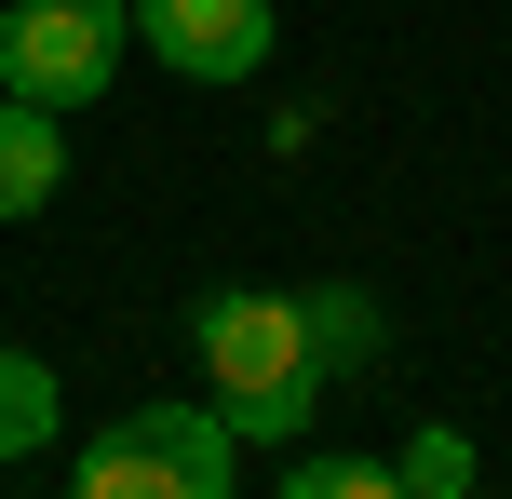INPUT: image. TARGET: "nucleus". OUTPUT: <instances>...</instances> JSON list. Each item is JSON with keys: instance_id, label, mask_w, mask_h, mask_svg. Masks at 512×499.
<instances>
[{"instance_id": "obj_3", "label": "nucleus", "mask_w": 512, "mask_h": 499, "mask_svg": "<svg viewBox=\"0 0 512 499\" xmlns=\"http://www.w3.org/2000/svg\"><path fill=\"white\" fill-rule=\"evenodd\" d=\"M230 446L243 432L216 405H135L95 459H81L68 499H230Z\"/></svg>"}, {"instance_id": "obj_7", "label": "nucleus", "mask_w": 512, "mask_h": 499, "mask_svg": "<svg viewBox=\"0 0 512 499\" xmlns=\"http://www.w3.org/2000/svg\"><path fill=\"white\" fill-rule=\"evenodd\" d=\"M391 473H405L418 499H472V432H459V419H418V432H405V459H391Z\"/></svg>"}, {"instance_id": "obj_1", "label": "nucleus", "mask_w": 512, "mask_h": 499, "mask_svg": "<svg viewBox=\"0 0 512 499\" xmlns=\"http://www.w3.org/2000/svg\"><path fill=\"white\" fill-rule=\"evenodd\" d=\"M189 351H203V405L243 432V446H297L310 405H324V351H310V297L270 284H216L189 311Z\"/></svg>"}, {"instance_id": "obj_5", "label": "nucleus", "mask_w": 512, "mask_h": 499, "mask_svg": "<svg viewBox=\"0 0 512 499\" xmlns=\"http://www.w3.org/2000/svg\"><path fill=\"white\" fill-rule=\"evenodd\" d=\"M54 189H68V108L0 95V216H41Z\"/></svg>"}, {"instance_id": "obj_4", "label": "nucleus", "mask_w": 512, "mask_h": 499, "mask_svg": "<svg viewBox=\"0 0 512 499\" xmlns=\"http://www.w3.org/2000/svg\"><path fill=\"white\" fill-rule=\"evenodd\" d=\"M135 41L176 81H256L270 68V0H135Z\"/></svg>"}, {"instance_id": "obj_2", "label": "nucleus", "mask_w": 512, "mask_h": 499, "mask_svg": "<svg viewBox=\"0 0 512 499\" xmlns=\"http://www.w3.org/2000/svg\"><path fill=\"white\" fill-rule=\"evenodd\" d=\"M135 41V0H14L0 14V95L27 108H95Z\"/></svg>"}, {"instance_id": "obj_6", "label": "nucleus", "mask_w": 512, "mask_h": 499, "mask_svg": "<svg viewBox=\"0 0 512 499\" xmlns=\"http://www.w3.org/2000/svg\"><path fill=\"white\" fill-rule=\"evenodd\" d=\"M54 446V365H27V351H0V459Z\"/></svg>"}, {"instance_id": "obj_9", "label": "nucleus", "mask_w": 512, "mask_h": 499, "mask_svg": "<svg viewBox=\"0 0 512 499\" xmlns=\"http://www.w3.org/2000/svg\"><path fill=\"white\" fill-rule=\"evenodd\" d=\"M283 499H418V486L391 473V459H297V473H283Z\"/></svg>"}, {"instance_id": "obj_8", "label": "nucleus", "mask_w": 512, "mask_h": 499, "mask_svg": "<svg viewBox=\"0 0 512 499\" xmlns=\"http://www.w3.org/2000/svg\"><path fill=\"white\" fill-rule=\"evenodd\" d=\"M310 351H324V378H364V351H378V311H364L351 284L310 297Z\"/></svg>"}]
</instances>
